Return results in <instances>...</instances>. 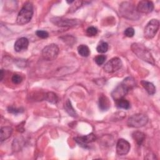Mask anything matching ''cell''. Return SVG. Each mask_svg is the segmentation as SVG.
<instances>
[{
	"label": "cell",
	"mask_w": 160,
	"mask_h": 160,
	"mask_svg": "<svg viewBox=\"0 0 160 160\" xmlns=\"http://www.w3.org/2000/svg\"><path fill=\"white\" fill-rule=\"evenodd\" d=\"M136 85L134 79L132 78L128 77L118 85L111 92V96L114 101L124 98L130 90Z\"/></svg>",
	"instance_id": "cell-1"
},
{
	"label": "cell",
	"mask_w": 160,
	"mask_h": 160,
	"mask_svg": "<svg viewBox=\"0 0 160 160\" xmlns=\"http://www.w3.org/2000/svg\"><path fill=\"white\" fill-rule=\"evenodd\" d=\"M131 50L139 58L152 65H155V60L152 54L143 44L137 42L132 43L131 45Z\"/></svg>",
	"instance_id": "cell-2"
},
{
	"label": "cell",
	"mask_w": 160,
	"mask_h": 160,
	"mask_svg": "<svg viewBox=\"0 0 160 160\" xmlns=\"http://www.w3.org/2000/svg\"><path fill=\"white\" fill-rule=\"evenodd\" d=\"M119 13L123 18L130 20H137L139 18V13L134 5L128 1L121 3L119 6Z\"/></svg>",
	"instance_id": "cell-3"
},
{
	"label": "cell",
	"mask_w": 160,
	"mask_h": 160,
	"mask_svg": "<svg viewBox=\"0 0 160 160\" xmlns=\"http://www.w3.org/2000/svg\"><path fill=\"white\" fill-rule=\"evenodd\" d=\"M33 5L31 2H26L19 12L16 22L19 25H24L28 23L33 15Z\"/></svg>",
	"instance_id": "cell-4"
},
{
	"label": "cell",
	"mask_w": 160,
	"mask_h": 160,
	"mask_svg": "<svg viewBox=\"0 0 160 160\" xmlns=\"http://www.w3.org/2000/svg\"><path fill=\"white\" fill-rule=\"evenodd\" d=\"M148 122V117L146 114L138 113L133 114L129 118L127 124L131 128H141L144 126Z\"/></svg>",
	"instance_id": "cell-5"
},
{
	"label": "cell",
	"mask_w": 160,
	"mask_h": 160,
	"mask_svg": "<svg viewBox=\"0 0 160 160\" xmlns=\"http://www.w3.org/2000/svg\"><path fill=\"white\" fill-rule=\"evenodd\" d=\"M59 49L55 44H50L45 46L42 50V56L46 61L54 60L58 56Z\"/></svg>",
	"instance_id": "cell-6"
},
{
	"label": "cell",
	"mask_w": 160,
	"mask_h": 160,
	"mask_svg": "<svg viewBox=\"0 0 160 160\" xmlns=\"http://www.w3.org/2000/svg\"><path fill=\"white\" fill-rule=\"evenodd\" d=\"M159 28V22L156 19H152L146 24L144 29V36L148 39L153 38L156 34Z\"/></svg>",
	"instance_id": "cell-7"
},
{
	"label": "cell",
	"mask_w": 160,
	"mask_h": 160,
	"mask_svg": "<svg viewBox=\"0 0 160 160\" xmlns=\"http://www.w3.org/2000/svg\"><path fill=\"white\" fill-rule=\"evenodd\" d=\"M122 62L120 58L115 57L111 59L104 66V71L107 73H113L121 68Z\"/></svg>",
	"instance_id": "cell-8"
},
{
	"label": "cell",
	"mask_w": 160,
	"mask_h": 160,
	"mask_svg": "<svg viewBox=\"0 0 160 160\" xmlns=\"http://www.w3.org/2000/svg\"><path fill=\"white\" fill-rule=\"evenodd\" d=\"M51 21L54 24L60 27H72L78 24L79 22L78 19L62 18H54L51 19Z\"/></svg>",
	"instance_id": "cell-9"
},
{
	"label": "cell",
	"mask_w": 160,
	"mask_h": 160,
	"mask_svg": "<svg viewBox=\"0 0 160 160\" xmlns=\"http://www.w3.org/2000/svg\"><path fill=\"white\" fill-rule=\"evenodd\" d=\"M131 148L129 142L124 139H118L116 144V152L119 156L127 154Z\"/></svg>",
	"instance_id": "cell-10"
},
{
	"label": "cell",
	"mask_w": 160,
	"mask_h": 160,
	"mask_svg": "<svg viewBox=\"0 0 160 160\" xmlns=\"http://www.w3.org/2000/svg\"><path fill=\"white\" fill-rule=\"evenodd\" d=\"M136 9L139 13L141 12L144 14H148L151 12L153 11L154 4L152 1H148V0H143L138 2Z\"/></svg>",
	"instance_id": "cell-11"
},
{
	"label": "cell",
	"mask_w": 160,
	"mask_h": 160,
	"mask_svg": "<svg viewBox=\"0 0 160 160\" xmlns=\"http://www.w3.org/2000/svg\"><path fill=\"white\" fill-rule=\"evenodd\" d=\"M96 139V136L93 133H90L86 136H78L74 138V140L77 143L79 144V146L83 148H87V144L89 142H92Z\"/></svg>",
	"instance_id": "cell-12"
},
{
	"label": "cell",
	"mask_w": 160,
	"mask_h": 160,
	"mask_svg": "<svg viewBox=\"0 0 160 160\" xmlns=\"http://www.w3.org/2000/svg\"><path fill=\"white\" fill-rule=\"evenodd\" d=\"M29 45V41L26 38L22 37L16 40L14 43V48L16 52H21L27 49Z\"/></svg>",
	"instance_id": "cell-13"
},
{
	"label": "cell",
	"mask_w": 160,
	"mask_h": 160,
	"mask_svg": "<svg viewBox=\"0 0 160 160\" xmlns=\"http://www.w3.org/2000/svg\"><path fill=\"white\" fill-rule=\"evenodd\" d=\"M110 101L107 96L105 95H101L99 98L98 106L99 108L102 111H106L110 108Z\"/></svg>",
	"instance_id": "cell-14"
},
{
	"label": "cell",
	"mask_w": 160,
	"mask_h": 160,
	"mask_svg": "<svg viewBox=\"0 0 160 160\" xmlns=\"http://www.w3.org/2000/svg\"><path fill=\"white\" fill-rule=\"evenodd\" d=\"M12 129L9 126H4L1 128L0 140L1 142L8 139L12 134Z\"/></svg>",
	"instance_id": "cell-15"
},
{
	"label": "cell",
	"mask_w": 160,
	"mask_h": 160,
	"mask_svg": "<svg viewBox=\"0 0 160 160\" xmlns=\"http://www.w3.org/2000/svg\"><path fill=\"white\" fill-rule=\"evenodd\" d=\"M141 84L149 95H153L154 94H155L156 87L152 82L146 81H141Z\"/></svg>",
	"instance_id": "cell-16"
},
{
	"label": "cell",
	"mask_w": 160,
	"mask_h": 160,
	"mask_svg": "<svg viewBox=\"0 0 160 160\" xmlns=\"http://www.w3.org/2000/svg\"><path fill=\"white\" fill-rule=\"evenodd\" d=\"M133 139L136 142V143L139 145L141 146L142 142H144L145 138H146V135L144 133L140 132V131H135L132 133V134Z\"/></svg>",
	"instance_id": "cell-17"
},
{
	"label": "cell",
	"mask_w": 160,
	"mask_h": 160,
	"mask_svg": "<svg viewBox=\"0 0 160 160\" xmlns=\"http://www.w3.org/2000/svg\"><path fill=\"white\" fill-rule=\"evenodd\" d=\"M116 102V105L118 108L124 109H128L130 108L131 105L129 101L126 99L125 98H122L121 99H119L116 101H114Z\"/></svg>",
	"instance_id": "cell-18"
},
{
	"label": "cell",
	"mask_w": 160,
	"mask_h": 160,
	"mask_svg": "<svg viewBox=\"0 0 160 160\" xmlns=\"http://www.w3.org/2000/svg\"><path fill=\"white\" fill-rule=\"evenodd\" d=\"M64 109H65L66 111L67 112V113L69 116H71L72 117H76L77 116V113L75 111L74 109L73 108L70 100H69V99L66 100V101L64 103Z\"/></svg>",
	"instance_id": "cell-19"
},
{
	"label": "cell",
	"mask_w": 160,
	"mask_h": 160,
	"mask_svg": "<svg viewBox=\"0 0 160 160\" xmlns=\"http://www.w3.org/2000/svg\"><path fill=\"white\" fill-rule=\"evenodd\" d=\"M78 52L79 54L82 57H88L90 54L89 48L84 44H81L78 47Z\"/></svg>",
	"instance_id": "cell-20"
},
{
	"label": "cell",
	"mask_w": 160,
	"mask_h": 160,
	"mask_svg": "<svg viewBox=\"0 0 160 160\" xmlns=\"http://www.w3.org/2000/svg\"><path fill=\"white\" fill-rule=\"evenodd\" d=\"M109 49L108 44L105 41H101L96 47V50L99 53H105Z\"/></svg>",
	"instance_id": "cell-21"
},
{
	"label": "cell",
	"mask_w": 160,
	"mask_h": 160,
	"mask_svg": "<svg viewBox=\"0 0 160 160\" xmlns=\"http://www.w3.org/2000/svg\"><path fill=\"white\" fill-rule=\"evenodd\" d=\"M45 99L52 104H56L58 101V97L57 95L52 92H48L46 94Z\"/></svg>",
	"instance_id": "cell-22"
},
{
	"label": "cell",
	"mask_w": 160,
	"mask_h": 160,
	"mask_svg": "<svg viewBox=\"0 0 160 160\" xmlns=\"http://www.w3.org/2000/svg\"><path fill=\"white\" fill-rule=\"evenodd\" d=\"M106 59V56L102 54L98 55L94 58V61L98 66H101L102 64H104Z\"/></svg>",
	"instance_id": "cell-23"
},
{
	"label": "cell",
	"mask_w": 160,
	"mask_h": 160,
	"mask_svg": "<svg viewBox=\"0 0 160 160\" xmlns=\"http://www.w3.org/2000/svg\"><path fill=\"white\" fill-rule=\"evenodd\" d=\"M98 33V29L94 26H90L86 29V34L89 36H96Z\"/></svg>",
	"instance_id": "cell-24"
},
{
	"label": "cell",
	"mask_w": 160,
	"mask_h": 160,
	"mask_svg": "<svg viewBox=\"0 0 160 160\" xmlns=\"http://www.w3.org/2000/svg\"><path fill=\"white\" fill-rule=\"evenodd\" d=\"M11 81L14 84H18L22 82V78L20 75H19L18 74H14L12 75V76L11 78Z\"/></svg>",
	"instance_id": "cell-25"
},
{
	"label": "cell",
	"mask_w": 160,
	"mask_h": 160,
	"mask_svg": "<svg viewBox=\"0 0 160 160\" xmlns=\"http://www.w3.org/2000/svg\"><path fill=\"white\" fill-rule=\"evenodd\" d=\"M8 111L10 113L18 114V113L22 112L24 111V109L22 108H16L12 106H9L8 108Z\"/></svg>",
	"instance_id": "cell-26"
},
{
	"label": "cell",
	"mask_w": 160,
	"mask_h": 160,
	"mask_svg": "<svg viewBox=\"0 0 160 160\" xmlns=\"http://www.w3.org/2000/svg\"><path fill=\"white\" fill-rule=\"evenodd\" d=\"M36 35L42 39H46L49 36V33L46 31H43V30H38L36 32Z\"/></svg>",
	"instance_id": "cell-27"
},
{
	"label": "cell",
	"mask_w": 160,
	"mask_h": 160,
	"mask_svg": "<svg viewBox=\"0 0 160 160\" xmlns=\"http://www.w3.org/2000/svg\"><path fill=\"white\" fill-rule=\"evenodd\" d=\"M124 34L128 38H131L134 35V29L132 28H128L125 29Z\"/></svg>",
	"instance_id": "cell-28"
},
{
	"label": "cell",
	"mask_w": 160,
	"mask_h": 160,
	"mask_svg": "<svg viewBox=\"0 0 160 160\" xmlns=\"http://www.w3.org/2000/svg\"><path fill=\"white\" fill-rule=\"evenodd\" d=\"M2 78H3V70L1 69V81L2 80Z\"/></svg>",
	"instance_id": "cell-29"
}]
</instances>
